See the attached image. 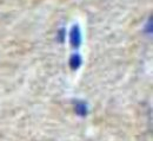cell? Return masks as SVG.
Returning a JSON list of instances; mask_svg holds the SVG:
<instances>
[{"mask_svg":"<svg viewBox=\"0 0 153 141\" xmlns=\"http://www.w3.org/2000/svg\"><path fill=\"white\" fill-rule=\"evenodd\" d=\"M82 44V33L78 24H74L70 30V45L71 48L78 50Z\"/></svg>","mask_w":153,"mask_h":141,"instance_id":"obj_1","label":"cell"},{"mask_svg":"<svg viewBox=\"0 0 153 141\" xmlns=\"http://www.w3.org/2000/svg\"><path fill=\"white\" fill-rule=\"evenodd\" d=\"M65 38H66V30L64 27H60L57 32V40L58 43L62 44L65 41Z\"/></svg>","mask_w":153,"mask_h":141,"instance_id":"obj_5","label":"cell"},{"mask_svg":"<svg viewBox=\"0 0 153 141\" xmlns=\"http://www.w3.org/2000/svg\"><path fill=\"white\" fill-rule=\"evenodd\" d=\"M152 32H153L152 16H150L149 19L146 20L145 25H144V33H145V35H149V36H152Z\"/></svg>","mask_w":153,"mask_h":141,"instance_id":"obj_4","label":"cell"},{"mask_svg":"<svg viewBox=\"0 0 153 141\" xmlns=\"http://www.w3.org/2000/svg\"><path fill=\"white\" fill-rule=\"evenodd\" d=\"M73 106H74V112L78 116H81V118L87 116L90 110H88V106L85 101L76 100L73 102Z\"/></svg>","mask_w":153,"mask_h":141,"instance_id":"obj_2","label":"cell"},{"mask_svg":"<svg viewBox=\"0 0 153 141\" xmlns=\"http://www.w3.org/2000/svg\"><path fill=\"white\" fill-rule=\"evenodd\" d=\"M68 65H70L71 70H73V71L79 70L80 66L82 65V57H81V55L78 54V52L72 54L71 57H70V60H68Z\"/></svg>","mask_w":153,"mask_h":141,"instance_id":"obj_3","label":"cell"}]
</instances>
